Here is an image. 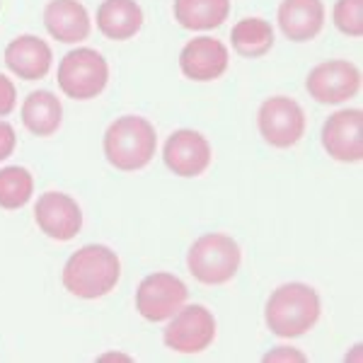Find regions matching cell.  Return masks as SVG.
I'll list each match as a JSON object with an SVG mask.
<instances>
[{
	"instance_id": "13",
	"label": "cell",
	"mask_w": 363,
	"mask_h": 363,
	"mask_svg": "<svg viewBox=\"0 0 363 363\" xmlns=\"http://www.w3.org/2000/svg\"><path fill=\"white\" fill-rule=\"evenodd\" d=\"M179 68L189 80L208 83L225 73L228 68V49L223 42L213 37L191 39L179 54Z\"/></svg>"
},
{
	"instance_id": "19",
	"label": "cell",
	"mask_w": 363,
	"mask_h": 363,
	"mask_svg": "<svg viewBox=\"0 0 363 363\" xmlns=\"http://www.w3.org/2000/svg\"><path fill=\"white\" fill-rule=\"evenodd\" d=\"M230 15V0H174V20L184 29L220 27Z\"/></svg>"
},
{
	"instance_id": "25",
	"label": "cell",
	"mask_w": 363,
	"mask_h": 363,
	"mask_svg": "<svg viewBox=\"0 0 363 363\" xmlns=\"http://www.w3.org/2000/svg\"><path fill=\"white\" fill-rule=\"evenodd\" d=\"M264 361H306V356L301 354V351L296 349H289V347H279L274 351H269V354L264 356Z\"/></svg>"
},
{
	"instance_id": "11",
	"label": "cell",
	"mask_w": 363,
	"mask_h": 363,
	"mask_svg": "<svg viewBox=\"0 0 363 363\" xmlns=\"http://www.w3.org/2000/svg\"><path fill=\"white\" fill-rule=\"evenodd\" d=\"M34 220L54 240H73L83 228V211H80L78 201L70 199L61 191H46L39 196L37 206H34Z\"/></svg>"
},
{
	"instance_id": "6",
	"label": "cell",
	"mask_w": 363,
	"mask_h": 363,
	"mask_svg": "<svg viewBox=\"0 0 363 363\" xmlns=\"http://www.w3.org/2000/svg\"><path fill=\"white\" fill-rule=\"evenodd\" d=\"M257 124L264 140L274 148H291L306 133V114L291 97H269L259 107Z\"/></svg>"
},
{
	"instance_id": "5",
	"label": "cell",
	"mask_w": 363,
	"mask_h": 363,
	"mask_svg": "<svg viewBox=\"0 0 363 363\" xmlns=\"http://www.w3.org/2000/svg\"><path fill=\"white\" fill-rule=\"evenodd\" d=\"M109 68L95 49L68 51L58 63V87L73 99H92L107 87Z\"/></svg>"
},
{
	"instance_id": "8",
	"label": "cell",
	"mask_w": 363,
	"mask_h": 363,
	"mask_svg": "<svg viewBox=\"0 0 363 363\" xmlns=\"http://www.w3.org/2000/svg\"><path fill=\"white\" fill-rule=\"evenodd\" d=\"M216 339V320L203 306H186L172 315L165 330L167 349L179 354H201Z\"/></svg>"
},
{
	"instance_id": "3",
	"label": "cell",
	"mask_w": 363,
	"mask_h": 363,
	"mask_svg": "<svg viewBox=\"0 0 363 363\" xmlns=\"http://www.w3.org/2000/svg\"><path fill=\"white\" fill-rule=\"evenodd\" d=\"M155 128L143 116H121L104 133V155L121 172H136L155 155Z\"/></svg>"
},
{
	"instance_id": "9",
	"label": "cell",
	"mask_w": 363,
	"mask_h": 363,
	"mask_svg": "<svg viewBox=\"0 0 363 363\" xmlns=\"http://www.w3.org/2000/svg\"><path fill=\"white\" fill-rule=\"evenodd\" d=\"M306 87L320 104H342L361 90V70L351 61H325L310 70Z\"/></svg>"
},
{
	"instance_id": "2",
	"label": "cell",
	"mask_w": 363,
	"mask_h": 363,
	"mask_svg": "<svg viewBox=\"0 0 363 363\" xmlns=\"http://www.w3.org/2000/svg\"><path fill=\"white\" fill-rule=\"evenodd\" d=\"M264 315L277 337H301L320 320V296L308 284H284L267 301Z\"/></svg>"
},
{
	"instance_id": "17",
	"label": "cell",
	"mask_w": 363,
	"mask_h": 363,
	"mask_svg": "<svg viewBox=\"0 0 363 363\" xmlns=\"http://www.w3.org/2000/svg\"><path fill=\"white\" fill-rule=\"evenodd\" d=\"M143 25V10L136 0H104L97 10V27L107 39L124 42Z\"/></svg>"
},
{
	"instance_id": "24",
	"label": "cell",
	"mask_w": 363,
	"mask_h": 363,
	"mask_svg": "<svg viewBox=\"0 0 363 363\" xmlns=\"http://www.w3.org/2000/svg\"><path fill=\"white\" fill-rule=\"evenodd\" d=\"M15 143H17L15 128L10 126L8 121H0V160H5V157L13 155Z\"/></svg>"
},
{
	"instance_id": "7",
	"label": "cell",
	"mask_w": 363,
	"mask_h": 363,
	"mask_svg": "<svg viewBox=\"0 0 363 363\" xmlns=\"http://www.w3.org/2000/svg\"><path fill=\"white\" fill-rule=\"evenodd\" d=\"M186 296L189 291H186L184 281L174 274L157 272L140 281L136 291V310L148 322H162L169 320L184 306Z\"/></svg>"
},
{
	"instance_id": "22",
	"label": "cell",
	"mask_w": 363,
	"mask_h": 363,
	"mask_svg": "<svg viewBox=\"0 0 363 363\" xmlns=\"http://www.w3.org/2000/svg\"><path fill=\"white\" fill-rule=\"evenodd\" d=\"M335 25L347 37H363V0H337Z\"/></svg>"
},
{
	"instance_id": "20",
	"label": "cell",
	"mask_w": 363,
	"mask_h": 363,
	"mask_svg": "<svg viewBox=\"0 0 363 363\" xmlns=\"http://www.w3.org/2000/svg\"><path fill=\"white\" fill-rule=\"evenodd\" d=\"M233 49L245 58H259L272 51L274 29L262 17H245L233 27Z\"/></svg>"
},
{
	"instance_id": "21",
	"label": "cell",
	"mask_w": 363,
	"mask_h": 363,
	"mask_svg": "<svg viewBox=\"0 0 363 363\" xmlns=\"http://www.w3.org/2000/svg\"><path fill=\"white\" fill-rule=\"evenodd\" d=\"M34 191V179L29 174V169L13 165L0 169V208H22L32 199Z\"/></svg>"
},
{
	"instance_id": "10",
	"label": "cell",
	"mask_w": 363,
	"mask_h": 363,
	"mask_svg": "<svg viewBox=\"0 0 363 363\" xmlns=\"http://www.w3.org/2000/svg\"><path fill=\"white\" fill-rule=\"evenodd\" d=\"M322 145L339 162L363 160V112L342 109L322 126Z\"/></svg>"
},
{
	"instance_id": "16",
	"label": "cell",
	"mask_w": 363,
	"mask_h": 363,
	"mask_svg": "<svg viewBox=\"0 0 363 363\" xmlns=\"http://www.w3.org/2000/svg\"><path fill=\"white\" fill-rule=\"evenodd\" d=\"M5 63L15 75L25 80H42L51 68V49L44 39L25 34L13 39L5 49Z\"/></svg>"
},
{
	"instance_id": "4",
	"label": "cell",
	"mask_w": 363,
	"mask_h": 363,
	"mask_svg": "<svg viewBox=\"0 0 363 363\" xmlns=\"http://www.w3.org/2000/svg\"><path fill=\"white\" fill-rule=\"evenodd\" d=\"M240 245L223 233H208L199 238L189 250L186 264L191 277L206 286L228 284L240 269Z\"/></svg>"
},
{
	"instance_id": "15",
	"label": "cell",
	"mask_w": 363,
	"mask_h": 363,
	"mask_svg": "<svg viewBox=\"0 0 363 363\" xmlns=\"http://www.w3.org/2000/svg\"><path fill=\"white\" fill-rule=\"evenodd\" d=\"M279 27L291 42H310L325 27V5L322 0H284Z\"/></svg>"
},
{
	"instance_id": "12",
	"label": "cell",
	"mask_w": 363,
	"mask_h": 363,
	"mask_svg": "<svg viewBox=\"0 0 363 363\" xmlns=\"http://www.w3.org/2000/svg\"><path fill=\"white\" fill-rule=\"evenodd\" d=\"M165 165L179 177H199L211 165V145L199 131L179 128L165 143Z\"/></svg>"
},
{
	"instance_id": "1",
	"label": "cell",
	"mask_w": 363,
	"mask_h": 363,
	"mask_svg": "<svg viewBox=\"0 0 363 363\" xmlns=\"http://www.w3.org/2000/svg\"><path fill=\"white\" fill-rule=\"evenodd\" d=\"M121 277V264L116 252L104 245H85L63 267V286L78 298H102L114 291Z\"/></svg>"
},
{
	"instance_id": "14",
	"label": "cell",
	"mask_w": 363,
	"mask_h": 363,
	"mask_svg": "<svg viewBox=\"0 0 363 363\" xmlns=\"http://www.w3.org/2000/svg\"><path fill=\"white\" fill-rule=\"evenodd\" d=\"M44 25L63 44H78L90 34V15L78 0H51L44 8Z\"/></svg>"
},
{
	"instance_id": "18",
	"label": "cell",
	"mask_w": 363,
	"mask_h": 363,
	"mask_svg": "<svg viewBox=\"0 0 363 363\" xmlns=\"http://www.w3.org/2000/svg\"><path fill=\"white\" fill-rule=\"evenodd\" d=\"M63 119V107L58 97L49 90L29 92V97L22 104V124L34 136H51L58 131Z\"/></svg>"
},
{
	"instance_id": "23",
	"label": "cell",
	"mask_w": 363,
	"mask_h": 363,
	"mask_svg": "<svg viewBox=\"0 0 363 363\" xmlns=\"http://www.w3.org/2000/svg\"><path fill=\"white\" fill-rule=\"evenodd\" d=\"M15 102H17V90H15L13 80L0 73V116H8L13 112Z\"/></svg>"
}]
</instances>
